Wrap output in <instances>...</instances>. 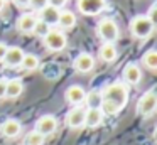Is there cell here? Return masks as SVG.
Wrapping results in <instances>:
<instances>
[{
	"mask_svg": "<svg viewBox=\"0 0 157 145\" xmlns=\"http://www.w3.org/2000/svg\"><path fill=\"white\" fill-rule=\"evenodd\" d=\"M5 2H7V0H0V12L4 10V7H5Z\"/></svg>",
	"mask_w": 157,
	"mask_h": 145,
	"instance_id": "obj_32",
	"label": "cell"
},
{
	"mask_svg": "<svg viewBox=\"0 0 157 145\" xmlns=\"http://www.w3.org/2000/svg\"><path fill=\"white\" fill-rule=\"evenodd\" d=\"M103 116L105 115L101 113L100 108H88L85 111V127L88 128H96L103 123Z\"/></svg>",
	"mask_w": 157,
	"mask_h": 145,
	"instance_id": "obj_16",
	"label": "cell"
},
{
	"mask_svg": "<svg viewBox=\"0 0 157 145\" xmlns=\"http://www.w3.org/2000/svg\"><path fill=\"white\" fill-rule=\"evenodd\" d=\"M85 108L81 106H75L68 111L66 115V125H68L71 130H78V128L85 127Z\"/></svg>",
	"mask_w": 157,
	"mask_h": 145,
	"instance_id": "obj_8",
	"label": "cell"
},
{
	"mask_svg": "<svg viewBox=\"0 0 157 145\" xmlns=\"http://www.w3.org/2000/svg\"><path fill=\"white\" fill-rule=\"evenodd\" d=\"M118 52H117V47L115 44L112 42H103L100 46V51H98V57L103 61V63H113L117 59Z\"/></svg>",
	"mask_w": 157,
	"mask_h": 145,
	"instance_id": "obj_18",
	"label": "cell"
},
{
	"mask_svg": "<svg viewBox=\"0 0 157 145\" xmlns=\"http://www.w3.org/2000/svg\"><path fill=\"white\" fill-rule=\"evenodd\" d=\"M145 17L154 24V25H157V3H152V5H150V9H149V12H147Z\"/></svg>",
	"mask_w": 157,
	"mask_h": 145,
	"instance_id": "obj_26",
	"label": "cell"
},
{
	"mask_svg": "<svg viewBox=\"0 0 157 145\" xmlns=\"http://www.w3.org/2000/svg\"><path fill=\"white\" fill-rule=\"evenodd\" d=\"M122 76H123L125 84L135 86V84H139L140 79H142V71H140V67L137 66L135 63H128V64H125V67H123Z\"/></svg>",
	"mask_w": 157,
	"mask_h": 145,
	"instance_id": "obj_11",
	"label": "cell"
},
{
	"mask_svg": "<svg viewBox=\"0 0 157 145\" xmlns=\"http://www.w3.org/2000/svg\"><path fill=\"white\" fill-rule=\"evenodd\" d=\"M155 108H157V94L155 90H149L147 93H144L142 96L139 98L137 101V113L140 116H152L155 113Z\"/></svg>",
	"mask_w": 157,
	"mask_h": 145,
	"instance_id": "obj_5",
	"label": "cell"
},
{
	"mask_svg": "<svg viewBox=\"0 0 157 145\" xmlns=\"http://www.w3.org/2000/svg\"><path fill=\"white\" fill-rule=\"evenodd\" d=\"M96 36L100 37L101 42L115 44V40L118 39V36H120V30H118L117 22L113 19H110V17L98 20V24H96Z\"/></svg>",
	"mask_w": 157,
	"mask_h": 145,
	"instance_id": "obj_2",
	"label": "cell"
},
{
	"mask_svg": "<svg viewBox=\"0 0 157 145\" xmlns=\"http://www.w3.org/2000/svg\"><path fill=\"white\" fill-rule=\"evenodd\" d=\"M85 101H86V105H88V108H100V105H101V101H103L101 91L100 90H91L90 93H86Z\"/></svg>",
	"mask_w": 157,
	"mask_h": 145,
	"instance_id": "obj_21",
	"label": "cell"
},
{
	"mask_svg": "<svg viewBox=\"0 0 157 145\" xmlns=\"http://www.w3.org/2000/svg\"><path fill=\"white\" fill-rule=\"evenodd\" d=\"M5 86H7V79L5 78H0V100L5 98Z\"/></svg>",
	"mask_w": 157,
	"mask_h": 145,
	"instance_id": "obj_29",
	"label": "cell"
},
{
	"mask_svg": "<svg viewBox=\"0 0 157 145\" xmlns=\"http://www.w3.org/2000/svg\"><path fill=\"white\" fill-rule=\"evenodd\" d=\"M51 30V25H48V24H44V22H41V20H37V24H36V27H34V30H32V34H36L37 37H44L46 34Z\"/></svg>",
	"mask_w": 157,
	"mask_h": 145,
	"instance_id": "obj_25",
	"label": "cell"
},
{
	"mask_svg": "<svg viewBox=\"0 0 157 145\" xmlns=\"http://www.w3.org/2000/svg\"><path fill=\"white\" fill-rule=\"evenodd\" d=\"M73 67H75V71H78L81 74L90 73L95 67V57L90 52H79L76 56V59L73 61Z\"/></svg>",
	"mask_w": 157,
	"mask_h": 145,
	"instance_id": "obj_9",
	"label": "cell"
},
{
	"mask_svg": "<svg viewBox=\"0 0 157 145\" xmlns=\"http://www.w3.org/2000/svg\"><path fill=\"white\" fill-rule=\"evenodd\" d=\"M7 49H9V46L5 42H0V64H2V61H4V57H5V52H7Z\"/></svg>",
	"mask_w": 157,
	"mask_h": 145,
	"instance_id": "obj_30",
	"label": "cell"
},
{
	"mask_svg": "<svg viewBox=\"0 0 157 145\" xmlns=\"http://www.w3.org/2000/svg\"><path fill=\"white\" fill-rule=\"evenodd\" d=\"M142 63L149 71H155L157 69V51L155 49H149L145 54H144Z\"/></svg>",
	"mask_w": 157,
	"mask_h": 145,
	"instance_id": "obj_22",
	"label": "cell"
},
{
	"mask_svg": "<svg viewBox=\"0 0 157 145\" xmlns=\"http://www.w3.org/2000/svg\"><path fill=\"white\" fill-rule=\"evenodd\" d=\"M46 5H48V0H29V7L36 9L37 12H39L41 9H44Z\"/></svg>",
	"mask_w": 157,
	"mask_h": 145,
	"instance_id": "obj_27",
	"label": "cell"
},
{
	"mask_svg": "<svg viewBox=\"0 0 157 145\" xmlns=\"http://www.w3.org/2000/svg\"><path fill=\"white\" fill-rule=\"evenodd\" d=\"M24 93V83L19 78L14 79H7V86H5V98L9 100H15Z\"/></svg>",
	"mask_w": 157,
	"mask_h": 145,
	"instance_id": "obj_17",
	"label": "cell"
},
{
	"mask_svg": "<svg viewBox=\"0 0 157 145\" xmlns=\"http://www.w3.org/2000/svg\"><path fill=\"white\" fill-rule=\"evenodd\" d=\"M154 29H155V25L145 15H135L132 19V22H130V32H132V36L137 37V39H142V40L152 36Z\"/></svg>",
	"mask_w": 157,
	"mask_h": 145,
	"instance_id": "obj_3",
	"label": "cell"
},
{
	"mask_svg": "<svg viewBox=\"0 0 157 145\" xmlns=\"http://www.w3.org/2000/svg\"><path fill=\"white\" fill-rule=\"evenodd\" d=\"M59 12L61 10L56 9V7L52 5H46L44 9L39 10V15H37V20H41V22L48 24V25H58V19H59Z\"/></svg>",
	"mask_w": 157,
	"mask_h": 145,
	"instance_id": "obj_15",
	"label": "cell"
},
{
	"mask_svg": "<svg viewBox=\"0 0 157 145\" xmlns=\"http://www.w3.org/2000/svg\"><path fill=\"white\" fill-rule=\"evenodd\" d=\"M101 94H103V100L117 105L120 110H122L127 105V101H128V88H127L125 83H120V81L108 84V86L101 91Z\"/></svg>",
	"mask_w": 157,
	"mask_h": 145,
	"instance_id": "obj_1",
	"label": "cell"
},
{
	"mask_svg": "<svg viewBox=\"0 0 157 145\" xmlns=\"http://www.w3.org/2000/svg\"><path fill=\"white\" fill-rule=\"evenodd\" d=\"M85 96H86V91L83 86L79 84H71L68 90L64 91V98L69 105L73 106H79L81 103H85Z\"/></svg>",
	"mask_w": 157,
	"mask_h": 145,
	"instance_id": "obj_10",
	"label": "cell"
},
{
	"mask_svg": "<svg viewBox=\"0 0 157 145\" xmlns=\"http://www.w3.org/2000/svg\"><path fill=\"white\" fill-rule=\"evenodd\" d=\"M36 132L42 135V137H48V135H52L56 130H58V120L52 115H42L37 121H36Z\"/></svg>",
	"mask_w": 157,
	"mask_h": 145,
	"instance_id": "obj_7",
	"label": "cell"
},
{
	"mask_svg": "<svg viewBox=\"0 0 157 145\" xmlns=\"http://www.w3.org/2000/svg\"><path fill=\"white\" fill-rule=\"evenodd\" d=\"M44 140L46 137H42L39 132L32 130L24 137V145H44Z\"/></svg>",
	"mask_w": 157,
	"mask_h": 145,
	"instance_id": "obj_23",
	"label": "cell"
},
{
	"mask_svg": "<svg viewBox=\"0 0 157 145\" xmlns=\"http://www.w3.org/2000/svg\"><path fill=\"white\" fill-rule=\"evenodd\" d=\"M48 3L52 7H56V9H59V10H63V7L68 3V0H48Z\"/></svg>",
	"mask_w": 157,
	"mask_h": 145,
	"instance_id": "obj_28",
	"label": "cell"
},
{
	"mask_svg": "<svg viewBox=\"0 0 157 145\" xmlns=\"http://www.w3.org/2000/svg\"><path fill=\"white\" fill-rule=\"evenodd\" d=\"M36 24H37V15L34 13H22L15 22V29L21 34H32Z\"/></svg>",
	"mask_w": 157,
	"mask_h": 145,
	"instance_id": "obj_13",
	"label": "cell"
},
{
	"mask_svg": "<svg viewBox=\"0 0 157 145\" xmlns=\"http://www.w3.org/2000/svg\"><path fill=\"white\" fill-rule=\"evenodd\" d=\"M21 67L25 71H36L39 67V57L36 54H31V52H25L24 57L21 61Z\"/></svg>",
	"mask_w": 157,
	"mask_h": 145,
	"instance_id": "obj_20",
	"label": "cell"
},
{
	"mask_svg": "<svg viewBox=\"0 0 157 145\" xmlns=\"http://www.w3.org/2000/svg\"><path fill=\"white\" fill-rule=\"evenodd\" d=\"M21 132H22V125L15 118H9V120H5L0 125V133L5 138H15L21 135Z\"/></svg>",
	"mask_w": 157,
	"mask_h": 145,
	"instance_id": "obj_14",
	"label": "cell"
},
{
	"mask_svg": "<svg viewBox=\"0 0 157 145\" xmlns=\"http://www.w3.org/2000/svg\"><path fill=\"white\" fill-rule=\"evenodd\" d=\"M14 5L21 7V9H25V7H29V0H10Z\"/></svg>",
	"mask_w": 157,
	"mask_h": 145,
	"instance_id": "obj_31",
	"label": "cell"
},
{
	"mask_svg": "<svg viewBox=\"0 0 157 145\" xmlns=\"http://www.w3.org/2000/svg\"><path fill=\"white\" fill-rule=\"evenodd\" d=\"M42 44L49 52H59L66 47L68 39H66L64 32L61 29H51L44 37H42Z\"/></svg>",
	"mask_w": 157,
	"mask_h": 145,
	"instance_id": "obj_4",
	"label": "cell"
},
{
	"mask_svg": "<svg viewBox=\"0 0 157 145\" xmlns=\"http://www.w3.org/2000/svg\"><path fill=\"white\" fill-rule=\"evenodd\" d=\"M58 25L63 29H73L76 25V15L71 10H61L59 12V19H58Z\"/></svg>",
	"mask_w": 157,
	"mask_h": 145,
	"instance_id": "obj_19",
	"label": "cell"
},
{
	"mask_svg": "<svg viewBox=\"0 0 157 145\" xmlns=\"http://www.w3.org/2000/svg\"><path fill=\"white\" fill-rule=\"evenodd\" d=\"M24 54H25V52L21 49V47H17V46L9 47L7 52H5L4 61H2V64H4L5 67H10V69H14V67H19V66H21L22 57H24Z\"/></svg>",
	"mask_w": 157,
	"mask_h": 145,
	"instance_id": "obj_12",
	"label": "cell"
},
{
	"mask_svg": "<svg viewBox=\"0 0 157 145\" xmlns=\"http://www.w3.org/2000/svg\"><path fill=\"white\" fill-rule=\"evenodd\" d=\"M100 110H101V113L103 115H117L120 111V108L117 106V105H113V103H110V101H106V100H103L101 101V105H100Z\"/></svg>",
	"mask_w": 157,
	"mask_h": 145,
	"instance_id": "obj_24",
	"label": "cell"
},
{
	"mask_svg": "<svg viewBox=\"0 0 157 145\" xmlns=\"http://www.w3.org/2000/svg\"><path fill=\"white\" fill-rule=\"evenodd\" d=\"M76 5L83 15H98L106 7V0H78Z\"/></svg>",
	"mask_w": 157,
	"mask_h": 145,
	"instance_id": "obj_6",
	"label": "cell"
}]
</instances>
